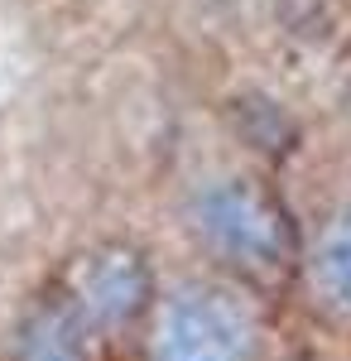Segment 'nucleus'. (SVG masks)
I'll use <instances>...</instances> for the list:
<instances>
[{"label": "nucleus", "instance_id": "f257e3e1", "mask_svg": "<svg viewBox=\"0 0 351 361\" xmlns=\"http://www.w3.org/2000/svg\"><path fill=\"white\" fill-rule=\"evenodd\" d=\"M183 217H188L192 241L207 255L250 279L284 275L294 260V226L284 217L279 197L245 173L202 178L188 193Z\"/></svg>", "mask_w": 351, "mask_h": 361}, {"label": "nucleus", "instance_id": "f03ea898", "mask_svg": "<svg viewBox=\"0 0 351 361\" xmlns=\"http://www.w3.org/2000/svg\"><path fill=\"white\" fill-rule=\"evenodd\" d=\"M260 313L221 279H188L149 313L144 361H260Z\"/></svg>", "mask_w": 351, "mask_h": 361}, {"label": "nucleus", "instance_id": "7ed1b4c3", "mask_svg": "<svg viewBox=\"0 0 351 361\" xmlns=\"http://www.w3.org/2000/svg\"><path fill=\"white\" fill-rule=\"evenodd\" d=\"M58 294L78 308V318L92 328V337H106L125 333L130 323H140L149 313L154 279H149V265L135 246L106 241V246L82 250L68 265V279Z\"/></svg>", "mask_w": 351, "mask_h": 361}, {"label": "nucleus", "instance_id": "20e7f679", "mask_svg": "<svg viewBox=\"0 0 351 361\" xmlns=\"http://www.w3.org/2000/svg\"><path fill=\"white\" fill-rule=\"evenodd\" d=\"M15 361H92V328L63 294H44L15 328Z\"/></svg>", "mask_w": 351, "mask_h": 361}, {"label": "nucleus", "instance_id": "39448f33", "mask_svg": "<svg viewBox=\"0 0 351 361\" xmlns=\"http://www.w3.org/2000/svg\"><path fill=\"white\" fill-rule=\"evenodd\" d=\"M308 284L327 313L351 318V197L327 212L318 241L308 250Z\"/></svg>", "mask_w": 351, "mask_h": 361}]
</instances>
